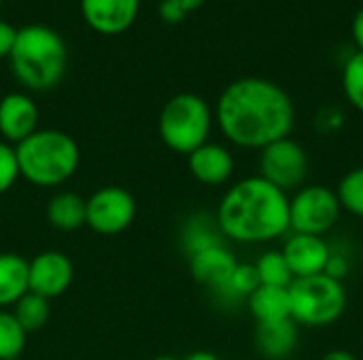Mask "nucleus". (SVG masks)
<instances>
[{
  "label": "nucleus",
  "mask_w": 363,
  "mask_h": 360,
  "mask_svg": "<svg viewBox=\"0 0 363 360\" xmlns=\"http://www.w3.org/2000/svg\"><path fill=\"white\" fill-rule=\"evenodd\" d=\"M19 176L36 187H60L79 168L81 153L72 136L60 129H36L15 144Z\"/></svg>",
  "instance_id": "20e7f679"
},
{
  "label": "nucleus",
  "mask_w": 363,
  "mask_h": 360,
  "mask_svg": "<svg viewBox=\"0 0 363 360\" xmlns=\"http://www.w3.org/2000/svg\"><path fill=\"white\" fill-rule=\"evenodd\" d=\"M49 299L34 295V293H26L15 306H13V316L17 318V323L21 325V329L26 333H34L40 331L47 320H49Z\"/></svg>",
  "instance_id": "412c9836"
},
{
  "label": "nucleus",
  "mask_w": 363,
  "mask_h": 360,
  "mask_svg": "<svg viewBox=\"0 0 363 360\" xmlns=\"http://www.w3.org/2000/svg\"><path fill=\"white\" fill-rule=\"evenodd\" d=\"M38 108L26 93H6L0 100V136L9 144H19L38 127Z\"/></svg>",
  "instance_id": "ddd939ff"
},
{
  "label": "nucleus",
  "mask_w": 363,
  "mask_h": 360,
  "mask_svg": "<svg viewBox=\"0 0 363 360\" xmlns=\"http://www.w3.org/2000/svg\"><path fill=\"white\" fill-rule=\"evenodd\" d=\"M28 293V261L15 252L0 255V308L15 306Z\"/></svg>",
  "instance_id": "aec40b11"
},
{
  "label": "nucleus",
  "mask_w": 363,
  "mask_h": 360,
  "mask_svg": "<svg viewBox=\"0 0 363 360\" xmlns=\"http://www.w3.org/2000/svg\"><path fill=\"white\" fill-rule=\"evenodd\" d=\"M283 257L294 274V278H311L325 274L328 261L332 257V246L321 236L294 233L283 246Z\"/></svg>",
  "instance_id": "f8f14e48"
},
{
  "label": "nucleus",
  "mask_w": 363,
  "mask_h": 360,
  "mask_svg": "<svg viewBox=\"0 0 363 360\" xmlns=\"http://www.w3.org/2000/svg\"><path fill=\"white\" fill-rule=\"evenodd\" d=\"M13 360H19V359H13Z\"/></svg>",
  "instance_id": "4c0bfd02"
},
{
  "label": "nucleus",
  "mask_w": 363,
  "mask_h": 360,
  "mask_svg": "<svg viewBox=\"0 0 363 360\" xmlns=\"http://www.w3.org/2000/svg\"><path fill=\"white\" fill-rule=\"evenodd\" d=\"M221 134L236 146L257 149L289 138L296 108L283 87L268 79L245 76L230 83L215 108Z\"/></svg>",
  "instance_id": "f257e3e1"
},
{
  "label": "nucleus",
  "mask_w": 363,
  "mask_h": 360,
  "mask_svg": "<svg viewBox=\"0 0 363 360\" xmlns=\"http://www.w3.org/2000/svg\"><path fill=\"white\" fill-rule=\"evenodd\" d=\"M15 38H17V30L9 21L0 19V59H4V57L9 59Z\"/></svg>",
  "instance_id": "c85d7f7f"
},
{
  "label": "nucleus",
  "mask_w": 363,
  "mask_h": 360,
  "mask_svg": "<svg viewBox=\"0 0 363 360\" xmlns=\"http://www.w3.org/2000/svg\"><path fill=\"white\" fill-rule=\"evenodd\" d=\"M2 2H4V0H0V6H2Z\"/></svg>",
  "instance_id": "e433bc0d"
},
{
  "label": "nucleus",
  "mask_w": 363,
  "mask_h": 360,
  "mask_svg": "<svg viewBox=\"0 0 363 360\" xmlns=\"http://www.w3.org/2000/svg\"><path fill=\"white\" fill-rule=\"evenodd\" d=\"M13 76L32 91L53 89L68 66V49L64 38L43 23H30L17 30L15 45L9 55Z\"/></svg>",
  "instance_id": "7ed1b4c3"
},
{
  "label": "nucleus",
  "mask_w": 363,
  "mask_h": 360,
  "mask_svg": "<svg viewBox=\"0 0 363 360\" xmlns=\"http://www.w3.org/2000/svg\"><path fill=\"white\" fill-rule=\"evenodd\" d=\"M336 195L342 210L363 219V168H355L340 178Z\"/></svg>",
  "instance_id": "393cba45"
},
{
  "label": "nucleus",
  "mask_w": 363,
  "mask_h": 360,
  "mask_svg": "<svg viewBox=\"0 0 363 360\" xmlns=\"http://www.w3.org/2000/svg\"><path fill=\"white\" fill-rule=\"evenodd\" d=\"M47 221L51 227L60 231H77L85 225L87 219V202L72 191L55 193L45 208Z\"/></svg>",
  "instance_id": "a211bd4d"
},
{
  "label": "nucleus",
  "mask_w": 363,
  "mask_h": 360,
  "mask_svg": "<svg viewBox=\"0 0 363 360\" xmlns=\"http://www.w3.org/2000/svg\"><path fill=\"white\" fill-rule=\"evenodd\" d=\"M211 127V106L196 93H179L170 98L160 112V138L170 151L181 155H189L206 144Z\"/></svg>",
  "instance_id": "39448f33"
},
{
  "label": "nucleus",
  "mask_w": 363,
  "mask_h": 360,
  "mask_svg": "<svg viewBox=\"0 0 363 360\" xmlns=\"http://www.w3.org/2000/svg\"><path fill=\"white\" fill-rule=\"evenodd\" d=\"M160 15L166 23H179L187 13L174 2V0H162L160 4Z\"/></svg>",
  "instance_id": "7c9ffc66"
},
{
  "label": "nucleus",
  "mask_w": 363,
  "mask_h": 360,
  "mask_svg": "<svg viewBox=\"0 0 363 360\" xmlns=\"http://www.w3.org/2000/svg\"><path fill=\"white\" fill-rule=\"evenodd\" d=\"M85 225L100 236H117L136 219V199L123 187H102L87 199Z\"/></svg>",
  "instance_id": "1a4fd4ad"
},
{
  "label": "nucleus",
  "mask_w": 363,
  "mask_h": 360,
  "mask_svg": "<svg viewBox=\"0 0 363 360\" xmlns=\"http://www.w3.org/2000/svg\"><path fill=\"white\" fill-rule=\"evenodd\" d=\"M308 174V155L291 138L277 140L259 151V176L281 191L302 189Z\"/></svg>",
  "instance_id": "6e6552de"
},
{
  "label": "nucleus",
  "mask_w": 363,
  "mask_h": 360,
  "mask_svg": "<svg viewBox=\"0 0 363 360\" xmlns=\"http://www.w3.org/2000/svg\"><path fill=\"white\" fill-rule=\"evenodd\" d=\"M291 318L298 327H330L347 308L345 284L328 274L296 278L289 286Z\"/></svg>",
  "instance_id": "423d86ee"
},
{
  "label": "nucleus",
  "mask_w": 363,
  "mask_h": 360,
  "mask_svg": "<svg viewBox=\"0 0 363 360\" xmlns=\"http://www.w3.org/2000/svg\"><path fill=\"white\" fill-rule=\"evenodd\" d=\"M253 265H255L257 276H259V282L264 286L289 289L291 282L296 280L281 250H268V252H264Z\"/></svg>",
  "instance_id": "4be33fe9"
},
{
  "label": "nucleus",
  "mask_w": 363,
  "mask_h": 360,
  "mask_svg": "<svg viewBox=\"0 0 363 360\" xmlns=\"http://www.w3.org/2000/svg\"><path fill=\"white\" fill-rule=\"evenodd\" d=\"M183 360H221L217 354L208 352V350H196L191 354H187Z\"/></svg>",
  "instance_id": "72a5a7b5"
},
{
  "label": "nucleus",
  "mask_w": 363,
  "mask_h": 360,
  "mask_svg": "<svg viewBox=\"0 0 363 360\" xmlns=\"http://www.w3.org/2000/svg\"><path fill=\"white\" fill-rule=\"evenodd\" d=\"M342 125V112L338 108H323L317 117V127L325 134L340 129Z\"/></svg>",
  "instance_id": "cd10ccee"
},
{
  "label": "nucleus",
  "mask_w": 363,
  "mask_h": 360,
  "mask_svg": "<svg viewBox=\"0 0 363 360\" xmlns=\"http://www.w3.org/2000/svg\"><path fill=\"white\" fill-rule=\"evenodd\" d=\"M353 40H355L357 49L363 51V6L353 17Z\"/></svg>",
  "instance_id": "2f4dec72"
},
{
  "label": "nucleus",
  "mask_w": 363,
  "mask_h": 360,
  "mask_svg": "<svg viewBox=\"0 0 363 360\" xmlns=\"http://www.w3.org/2000/svg\"><path fill=\"white\" fill-rule=\"evenodd\" d=\"M181 244H183V250L187 255H194V252L225 244V238H223V233L219 229V223H217V219L213 214L198 212L183 225Z\"/></svg>",
  "instance_id": "6ab92c4d"
},
{
  "label": "nucleus",
  "mask_w": 363,
  "mask_h": 360,
  "mask_svg": "<svg viewBox=\"0 0 363 360\" xmlns=\"http://www.w3.org/2000/svg\"><path fill=\"white\" fill-rule=\"evenodd\" d=\"M174 2H177L185 13H191V11H196L198 6H202L206 0H174Z\"/></svg>",
  "instance_id": "f704fd0d"
},
{
  "label": "nucleus",
  "mask_w": 363,
  "mask_h": 360,
  "mask_svg": "<svg viewBox=\"0 0 363 360\" xmlns=\"http://www.w3.org/2000/svg\"><path fill=\"white\" fill-rule=\"evenodd\" d=\"M257 286H262V282H259L255 265L253 263H238L230 282L221 291H217V295L228 303H238V301H247Z\"/></svg>",
  "instance_id": "5701e85b"
},
{
  "label": "nucleus",
  "mask_w": 363,
  "mask_h": 360,
  "mask_svg": "<svg viewBox=\"0 0 363 360\" xmlns=\"http://www.w3.org/2000/svg\"><path fill=\"white\" fill-rule=\"evenodd\" d=\"M236 265L238 261L225 244L189 255V272L194 280L215 293L230 282Z\"/></svg>",
  "instance_id": "4468645a"
},
{
  "label": "nucleus",
  "mask_w": 363,
  "mask_h": 360,
  "mask_svg": "<svg viewBox=\"0 0 363 360\" xmlns=\"http://www.w3.org/2000/svg\"><path fill=\"white\" fill-rule=\"evenodd\" d=\"M298 337L300 329L294 323V318L255 327V348L268 360L289 359L298 348Z\"/></svg>",
  "instance_id": "dca6fc26"
},
{
  "label": "nucleus",
  "mask_w": 363,
  "mask_h": 360,
  "mask_svg": "<svg viewBox=\"0 0 363 360\" xmlns=\"http://www.w3.org/2000/svg\"><path fill=\"white\" fill-rule=\"evenodd\" d=\"M342 208L334 189L308 185L289 197V231L306 236H325L338 223Z\"/></svg>",
  "instance_id": "0eeeda50"
},
{
  "label": "nucleus",
  "mask_w": 363,
  "mask_h": 360,
  "mask_svg": "<svg viewBox=\"0 0 363 360\" xmlns=\"http://www.w3.org/2000/svg\"><path fill=\"white\" fill-rule=\"evenodd\" d=\"M321 360H359L353 352L349 350H330L328 354H323Z\"/></svg>",
  "instance_id": "473e14b6"
},
{
  "label": "nucleus",
  "mask_w": 363,
  "mask_h": 360,
  "mask_svg": "<svg viewBox=\"0 0 363 360\" xmlns=\"http://www.w3.org/2000/svg\"><path fill=\"white\" fill-rule=\"evenodd\" d=\"M247 308L257 325L279 323L291 318V299L289 289L281 286H257L247 299Z\"/></svg>",
  "instance_id": "f3484780"
},
{
  "label": "nucleus",
  "mask_w": 363,
  "mask_h": 360,
  "mask_svg": "<svg viewBox=\"0 0 363 360\" xmlns=\"http://www.w3.org/2000/svg\"><path fill=\"white\" fill-rule=\"evenodd\" d=\"M187 166L191 176L208 187H219L225 185L232 174H234V157L232 153L217 144V142H206L194 153L187 155Z\"/></svg>",
  "instance_id": "2eb2a0df"
},
{
  "label": "nucleus",
  "mask_w": 363,
  "mask_h": 360,
  "mask_svg": "<svg viewBox=\"0 0 363 360\" xmlns=\"http://www.w3.org/2000/svg\"><path fill=\"white\" fill-rule=\"evenodd\" d=\"M225 240L266 244L289 231V197L259 174L232 185L215 212Z\"/></svg>",
  "instance_id": "f03ea898"
},
{
  "label": "nucleus",
  "mask_w": 363,
  "mask_h": 360,
  "mask_svg": "<svg viewBox=\"0 0 363 360\" xmlns=\"http://www.w3.org/2000/svg\"><path fill=\"white\" fill-rule=\"evenodd\" d=\"M140 8V0H81L85 23L104 36H115L132 28Z\"/></svg>",
  "instance_id": "9b49d317"
},
{
  "label": "nucleus",
  "mask_w": 363,
  "mask_h": 360,
  "mask_svg": "<svg viewBox=\"0 0 363 360\" xmlns=\"http://www.w3.org/2000/svg\"><path fill=\"white\" fill-rule=\"evenodd\" d=\"M28 333L21 329L13 312L0 310V360L19 359L26 348Z\"/></svg>",
  "instance_id": "b1692460"
},
{
  "label": "nucleus",
  "mask_w": 363,
  "mask_h": 360,
  "mask_svg": "<svg viewBox=\"0 0 363 360\" xmlns=\"http://www.w3.org/2000/svg\"><path fill=\"white\" fill-rule=\"evenodd\" d=\"M153 360H179V359H174V356H155Z\"/></svg>",
  "instance_id": "c9c22d12"
},
{
  "label": "nucleus",
  "mask_w": 363,
  "mask_h": 360,
  "mask_svg": "<svg viewBox=\"0 0 363 360\" xmlns=\"http://www.w3.org/2000/svg\"><path fill=\"white\" fill-rule=\"evenodd\" d=\"M19 178V166L15 146L9 142H0V195L6 193Z\"/></svg>",
  "instance_id": "bb28decb"
},
{
  "label": "nucleus",
  "mask_w": 363,
  "mask_h": 360,
  "mask_svg": "<svg viewBox=\"0 0 363 360\" xmlns=\"http://www.w3.org/2000/svg\"><path fill=\"white\" fill-rule=\"evenodd\" d=\"M342 91L349 104L363 112V51L347 59L342 68Z\"/></svg>",
  "instance_id": "a878e982"
},
{
  "label": "nucleus",
  "mask_w": 363,
  "mask_h": 360,
  "mask_svg": "<svg viewBox=\"0 0 363 360\" xmlns=\"http://www.w3.org/2000/svg\"><path fill=\"white\" fill-rule=\"evenodd\" d=\"M325 274L342 282V278L349 274V261H347V257H345V255H336V252L332 250V257H330V261H328Z\"/></svg>",
  "instance_id": "c756f323"
},
{
  "label": "nucleus",
  "mask_w": 363,
  "mask_h": 360,
  "mask_svg": "<svg viewBox=\"0 0 363 360\" xmlns=\"http://www.w3.org/2000/svg\"><path fill=\"white\" fill-rule=\"evenodd\" d=\"M74 278L72 261L60 250H45L28 261V291L45 299L64 295Z\"/></svg>",
  "instance_id": "9d476101"
}]
</instances>
